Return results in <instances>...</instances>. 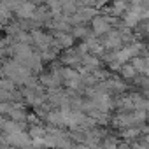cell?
I'll use <instances>...</instances> for the list:
<instances>
[{"mask_svg": "<svg viewBox=\"0 0 149 149\" xmlns=\"http://www.w3.org/2000/svg\"><path fill=\"white\" fill-rule=\"evenodd\" d=\"M119 74H121V77L126 79V81H132V79H135L139 76V72H137V68L133 67L132 61H125L121 65V68H119Z\"/></svg>", "mask_w": 149, "mask_h": 149, "instance_id": "1", "label": "cell"}, {"mask_svg": "<svg viewBox=\"0 0 149 149\" xmlns=\"http://www.w3.org/2000/svg\"><path fill=\"white\" fill-rule=\"evenodd\" d=\"M90 2H93V4H95V0H90ZM104 2H105V0H98V2H97V4H98V6H102Z\"/></svg>", "mask_w": 149, "mask_h": 149, "instance_id": "3", "label": "cell"}, {"mask_svg": "<svg viewBox=\"0 0 149 149\" xmlns=\"http://www.w3.org/2000/svg\"><path fill=\"white\" fill-rule=\"evenodd\" d=\"M114 18V16H112ZM112 18H97L95 21H93V30L100 35V33H105V32H109L111 30V19Z\"/></svg>", "mask_w": 149, "mask_h": 149, "instance_id": "2", "label": "cell"}]
</instances>
